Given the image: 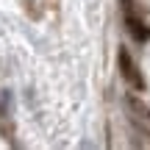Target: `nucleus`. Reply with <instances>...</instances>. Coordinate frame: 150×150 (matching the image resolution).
<instances>
[{
	"mask_svg": "<svg viewBox=\"0 0 150 150\" xmlns=\"http://www.w3.org/2000/svg\"><path fill=\"white\" fill-rule=\"evenodd\" d=\"M117 67H120L122 81H125L134 92H145V89H147V81H145V75H142V70L136 67V61H134V56H131L128 47H120V50H117Z\"/></svg>",
	"mask_w": 150,
	"mask_h": 150,
	"instance_id": "obj_1",
	"label": "nucleus"
},
{
	"mask_svg": "<svg viewBox=\"0 0 150 150\" xmlns=\"http://www.w3.org/2000/svg\"><path fill=\"white\" fill-rule=\"evenodd\" d=\"M125 28H128V33L136 39V42H147L150 39V28L139 20V17H134L131 11H125Z\"/></svg>",
	"mask_w": 150,
	"mask_h": 150,
	"instance_id": "obj_2",
	"label": "nucleus"
},
{
	"mask_svg": "<svg viewBox=\"0 0 150 150\" xmlns=\"http://www.w3.org/2000/svg\"><path fill=\"white\" fill-rule=\"evenodd\" d=\"M128 106H131V108H134V111H139V114H142V117H147V120H150V108H147V106H145V103H142V100H139V97H131V95H128Z\"/></svg>",
	"mask_w": 150,
	"mask_h": 150,
	"instance_id": "obj_3",
	"label": "nucleus"
}]
</instances>
